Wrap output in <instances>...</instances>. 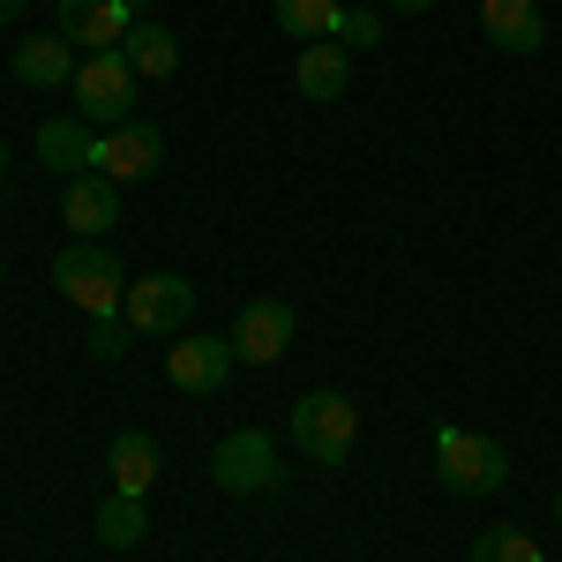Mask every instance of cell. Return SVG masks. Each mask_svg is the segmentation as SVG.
<instances>
[{
	"label": "cell",
	"instance_id": "6da1fadb",
	"mask_svg": "<svg viewBox=\"0 0 562 562\" xmlns=\"http://www.w3.org/2000/svg\"><path fill=\"white\" fill-rule=\"evenodd\" d=\"M435 480L450 487V495H465V503H480V495H495L503 480H510V458H503V442L495 435H473V428H435Z\"/></svg>",
	"mask_w": 562,
	"mask_h": 562
},
{
	"label": "cell",
	"instance_id": "7a4b0ae2",
	"mask_svg": "<svg viewBox=\"0 0 562 562\" xmlns=\"http://www.w3.org/2000/svg\"><path fill=\"white\" fill-rule=\"evenodd\" d=\"M53 285H60V301L83 307V315H121V301H128V270H121V256H113V248H98V240L60 248Z\"/></svg>",
	"mask_w": 562,
	"mask_h": 562
},
{
	"label": "cell",
	"instance_id": "3957f363",
	"mask_svg": "<svg viewBox=\"0 0 562 562\" xmlns=\"http://www.w3.org/2000/svg\"><path fill=\"white\" fill-rule=\"evenodd\" d=\"M68 90H76V113H83L90 128H121V121H135V105H143V76L121 60V45L113 53H83Z\"/></svg>",
	"mask_w": 562,
	"mask_h": 562
},
{
	"label": "cell",
	"instance_id": "277c9868",
	"mask_svg": "<svg viewBox=\"0 0 562 562\" xmlns=\"http://www.w3.org/2000/svg\"><path fill=\"white\" fill-rule=\"evenodd\" d=\"M352 397L346 390H307L301 405H293V442H301L307 465H346L352 458Z\"/></svg>",
	"mask_w": 562,
	"mask_h": 562
},
{
	"label": "cell",
	"instance_id": "5b68a950",
	"mask_svg": "<svg viewBox=\"0 0 562 562\" xmlns=\"http://www.w3.org/2000/svg\"><path fill=\"white\" fill-rule=\"evenodd\" d=\"M121 315L135 323V338H180L188 315H195V285L180 270H150V278H128V301Z\"/></svg>",
	"mask_w": 562,
	"mask_h": 562
},
{
	"label": "cell",
	"instance_id": "8992f818",
	"mask_svg": "<svg viewBox=\"0 0 562 562\" xmlns=\"http://www.w3.org/2000/svg\"><path fill=\"white\" fill-rule=\"evenodd\" d=\"M211 480L225 487V495H256V487H270V480H278V442H270L262 428H233L211 450Z\"/></svg>",
	"mask_w": 562,
	"mask_h": 562
},
{
	"label": "cell",
	"instance_id": "52a82bcc",
	"mask_svg": "<svg viewBox=\"0 0 562 562\" xmlns=\"http://www.w3.org/2000/svg\"><path fill=\"white\" fill-rule=\"evenodd\" d=\"M150 0H60V38L90 45V53H113L128 38V23H143Z\"/></svg>",
	"mask_w": 562,
	"mask_h": 562
},
{
	"label": "cell",
	"instance_id": "ba28073f",
	"mask_svg": "<svg viewBox=\"0 0 562 562\" xmlns=\"http://www.w3.org/2000/svg\"><path fill=\"white\" fill-rule=\"evenodd\" d=\"M158 158H166V135L150 128V121H121V128L98 135V158H90V166L121 188V180H150V173H158Z\"/></svg>",
	"mask_w": 562,
	"mask_h": 562
},
{
	"label": "cell",
	"instance_id": "9c48e42d",
	"mask_svg": "<svg viewBox=\"0 0 562 562\" xmlns=\"http://www.w3.org/2000/svg\"><path fill=\"white\" fill-rule=\"evenodd\" d=\"M285 346H293V307L285 301H248L240 307V323H233V360L270 368V360H285Z\"/></svg>",
	"mask_w": 562,
	"mask_h": 562
},
{
	"label": "cell",
	"instance_id": "30bf717a",
	"mask_svg": "<svg viewBox=\"0 0 562 562\" xmlns=\"http://www.w3.org/2000/svg\"><path fill=\"white\" fill-rule=\"evenodd\" d=\"M166 375H173V390H188V397H211V390L233 375V338H188V330H180V346L166 352Z\"/></svg>",
	"mask_w": 562,
	"mask_h": 562
},
{
	"label": "cell",
	"instance_id": "8fae6325",
	"mask_svg": "<svg viewBox=\"0 0 562 562\" xmlns=\"http://www.w3.org/2000/svg\"><path fill=\"white\" fill-rule=\"evenodd\" d=\"M98 158V128H90L83 113H53L38 128V166L45 173H60V180H76Z\"/></svg>",
	"mask_w": 562,
	"mask_h": 562
},
{
	"label": "cell",
	"instance_id": "7c38bea8",
	"mask_svg": "<svg viewBox=\"0 0 562 562\" xmlns=\"http://www.w3.org/2000/svg\"><path fill=\"white\" fill-rule=\"evenodd\" d=\"M8 68H15V83H23V90H68V83H76V53H68L60 31L23 38L15 53H8Z\"/></svg>",
	"mask_w": 562,
	"mask_h": 562
},
{
	"label": "cell",
	"instance_id": "4fadbf2b",
	"mask_svg": "<svg viewBox=\"0 0 562 562\" xmlns=\"http://www.w3.org/2000/svg\"><path fill=\"white\" fill-rule=\"evenodd\" d=\"M480 31L503 53H540L548 45V15H540V0H480Z\"/></svg>",
	"mask_w": 562,
	"mask_h": 562
},
{
	"label": "cell",
	"instance_id": "5bb4252c",
	"mask_svg": "<svg viewBox=\"0 0 562 562\" xmlns=\"http://www.w3.org/2000/svg\"><path fill=\"white\" fill-rule=\"evenodd\" d=\"M60 211L76 225V240H98L113 217H121V195H113V180L105 173H76L68 180V195H60Z\"/></svg>",
	"mask_w": 562,
	"mask_h": 562
},
{
	"label": "cell",
	"instance_id": "9a60e30c",
	"mask_svg": "<svg viewBox=\"0 0 562 562\" xmlns=\"http://www.w3.org/2000/svg\"><path fill=\"white\" fill-rule=\"evenodd\" d=\"M105 465H113V495H150V480H158V442L143 428H121L113 450H105Z\"/></svg>",
	"mask_w": 562,
	"mask_h": 562
},
{
	"label": "cell",
	"instance_id": "2e32d148",
	"mask_svg": "<svg viewBox=\"0 0 562 562\" xmlns=\"http://www.w3.org/2000/svg\"><path fill=\"white\" fill-rule=\"evenodd\" d=\"M293 83H301V98H315V105L346 98V45H338V38L301 45V68H293Z\"/></svg>",
	"mask_w": 562,
	"mask_h": 562
},
{
	"label": "cell",
	"instance_id": "e0dca14e",
	"mask_svg": "<svg viewBox=\"0 0 562 562\" xmlns=\"http://www.w3.org/2000/svg\"><path fill=\"white\" fill-rule=\"evenodd\" d=\"M121 60H128L135 76H173L180 68V38L166 31V23H128V38H121Z\"/></svg>",
	"mask_w": 562,
	"mask_h": 562
},
{
	"label": "cell",
	"instance_id": "ac0fdd59",
	"mask_svg": "<svg viewBox=\"0 0 562 562\" xmlns=\"http://www.w3.org/2000/svg\"><path fill=\"white\" fill-rule=\"evenodd\" d=\"M270 15H278V31H285V38H307V45L338 38V23H346V8H338V0H270Z\"/></svg>",
	"mask_w": 562,
	"mask_h": 562
},
{
	"label": "cell",
	"instance_id": "d6986e66",
	"mask_svg": "<svg viewBox=\"0 0 562 562\" xmlns=\"http://www.w3.org/2000/svg\"><path fill=\"white\" fill-rule=\"evenodd\" d=\"M143 532H150L143 495H105V510H98V540H105V548H135Z\"/></svg>",
	"mask_w": 562,
	"mask_h": 562
},
{
	"label": "cell",
	"instance_id": "ffe728a7",
	"mask_svg": "<svg viewBox=\"0 0 562 562\" xmlns=\"http://www.w3.org/2000/svg\"><path fill=\"white\" fill-rule=\"evenodd\" d=\"M465 562H548L540 555V540H525V532H510V525H495V532H480L473 555Z\"/></svg>",
	"mask_w": 562,
	"mask_h": 562
},
{
	"label": "cell",
	"instance_id": "44dd1931",
	"mask_svg": "<svg viewBox=\"0 0 562 562\" xmlns=\"http://www.w3.org/2000/svg\"><path fill=\"white\" fill-rule=\"evenodd\" d=\"M128 338H135L128 315H90V352H98V360H121V352H128Z\"/></svg>",
	"mask_w": 562,
	"mask_h": 562
},
{
	"label": "cell",
	"instance_id": "7402d4cb",
	"mask_svg": "<svg viewBox=\"0 0 562 562\" xmlns=\"http://www.w3.org/2000/svg\"><path fill=\"white\" fill-rule=\"evenodd\" d=\"M375 31H383L375 8H346V23H338V38H346V45H375Z\"/></svg>",
	"mask_w": 562,
	"mask_h": 562
},
{
	"label": "cell",
	"instance_id": "603a6c76",
	"mask_svg": "<svg viewBox=\"0 0 562 562\" xmlns=\"http://www.w3.org/2000/svg\"><path fill=\"white\" fill-rule=\"evenodd\" d=\"M390 8H397V15H428L435 0H390Z\"/></svg>",
	"mask_w": 562,
	"mask_h": 562
},
{
	"label": "cell",
	"instance_id": "cb8c5ba5",
	"mask_svg": "<svg viewBox=\"0 0 562 562\" xmlns=\"http://www.w3.org/2000/svg\"><path fill=\"white\" fill-rule=\"evenodd\" d=\"M15 15H23V0H0V31H8V23H15Z\"/></svg>",
	"mask_w": 562,
	"mask_h": 562
},
{
	"label": "cell",
	"instance_id": "d4e9b609",
	"mask_svg": "<svg viewBox=\"0 0 562 562\" xmlns=\"http://www.w3.org/2000/svg\"><path fill=\"white\" fill-rule=\"evenodd\" d=\"M0 173H8V143H0Z\"/></svg>",
	"mask_w": 562,
	"mask_h": 562
},
{
	"label": "cell",
	"instance_id": "484cf974",
	"mask_svg": "<svg viewBox=\"0 0 562 562\" xmlns=\"http://www.w3.org/2000/svg\"><path fill=\"white\" fill-rule=\"evenodd\" d=\"M555 518H562V487H555Z\"/></svg>",
	"mask_w": 562,
	"mask_h": 562
}]
</instances>
